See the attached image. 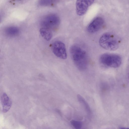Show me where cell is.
<instances>
[{"instance_id": "5bb4252c", "label": "cell", "mask_w": 129, "mask_h": 129, "mask_svg": "<svg viewBox=\"0 0 129 129\" xmlns=\"http://www.w3.org/2000/svg\"></svg>"}, {"instance_id": "7a4b0ae2", "label": "cell", "mask_w": 129, "mask_h": 129, "mask_svg": "<svg viewBox=\"0 0 129 129\" xmlns=\"http://www.w3.org/2000/svg\"><path fill=\"white\" fill-rule=\"evenodd\" d=\"M120 41L117 37L110 32L105 33L100 37V45L102 48L109 51L117 50L119 47Z\"/></svg>"}, {"instance_id": "4fadbf2b", "label": "cell", "mask_w": 129, "mask_h": 129, "mask_svg": "<svg viewBox=\"0 0 129 129\" xmlns=\"http://www.w3.org/2000/svg\"><path fill=\"white\" fill-rule=\"evenodd\" d=\"M71 125L76 129H80L82 127V123L79 121L72 120L71 121Z\"/></svg>"}, {"instance_id": "ba28073f", "label": "cell", "mask_w": 129, "mask_h": 129, "mask_svg": "<svg viewBox=\"0 0 129 129\" xmlns=\"http://www.w3.org/2000/svg\"><path fill=\"white\" fill-rule=\"evenodd\" d=\"M1 102L3 112H7L10 109L12 105L11 101L8 96L5 93H4L1 97Z\"/></svg>"}, {"instance_id": "3957f363", "label": "cell", "mask_w": 129, "mask_h": 129, "mask_svg": "<svg viewBox=\"0 0 129 129\" xmlns=\"http://www.w3.org/2000/svg\"><path fill=\"white\" fill-rule=\"evenodd\" d=\"M99 60L102 65L113 68L119 67L122 62V59L120 56L108 53H104L101 55Z\"/></svg>"}, {"instance_id": "5b68a950", "label": "cell", "mask_w": 129, "mask_h": 129, "mask_svg": "<svg viewBox=\"0 0 129 129\" xmlns=\"http://www.w3.org/2000/svg\"><path fill=\"white\" fill-rule=\"evenodd\" d=\"M52 51L57 57L62 59L67 58V53L65 45L64 44L59 41L54 42L51 46Z\"/></svg>"}, {"instance_id": "6da1fadb", "label": "cell", "mask_w": 129, "mask_h": 129, "mask_svg": "<svg viewBox=\"0 0 129 129\" xmlns=\"http://www.w3.org/2000/svg\"><path fill=\"white\" fill-rule=\"evenodd\" d=\"M70 52L76 67L80 70H85L88 63L87 55L85 51L78 45H74L71 47Z\"/></svg>"}, {"instance_id": "9c48e42d", "label": "cell", "mask_w": 129, "mask_h": 129, "mask_svg": "<svg viewBox=\"0 0 129 129\" xmlns=\"http://www.w3.org/2000/svg\"><path fill=\"white\" fill-rule=\"evenodd\" d=\"M40 32L42 36L47 41H50L52 38V31L48 28L42 27L40 29Z\"/></svg>"}, {"instance_id": "8fae6325", "label": "cell", "mask_w": 129, "mask_h": 129, "mask_svg": "<svg viewBox=\"0 0 129 129\" xmlns=\"http://www.w3.org/2000/svg\"><path fill=\"white\" fill-rule=\"evenodd\" d=\"M77 98L79 102L84 107L87 114L89 115H90L91 113V110L87 103L84 98L79 94L77 95Z\"/></svg>"}, {"instance_id": "7c38bea8", "label": "cell", "mask_w": 129, "mask_h": 129, "mask_svg": "<svg viewBox=\"0 0 129 129\" xmlns=\"http://www.w3.org/2000/svg\"><path fill=\"white\" fill-rule=\"evenodd\" d=\"M56 0H40V4L42 6L50 5L55 2Z\"/></svg>"}, {"instance_id": "30bf717a", "label": "cell", "mask_w": 129, "mask_h": 129, "mask_svg": "<svg viewBox=\"0 0 129 129\" xmlns=\"http://www.w3.org/2000/svg\"><path fill=\"white\" fill-rule=\"evenodd\" d=\"M19 29L14 26H11L7 28L5 30V33L7 36L14 37L17 36L19 33Z\"/></svg>"}, {"instance_id": "277c9868", "label": "cell", "mask_w": 129, "mask_h": 129, "mask_svg": "<svg viewBox=\"0 0 129 129\" xmlns=\"http://www.w3.org/2000/svg\"><path fill=\"white\" fill-rule=\"evenodd\" d=\"M60 22L59 17L55 14H50L44 18L41 22L42 27L53 30L56 29L59 26Z\"/></svg>"}, {"instance_id": "8992f818", "label": "cell", "mask_w": 129, "mask_h": 129, "mask_svg": "<svg viewBox=\"0 0 129 129\" xmlns=\"http://www.w3.org/2000/svg\"><path fill=\"white\" fill-rule=\"evenodd\" d=\"M94 0H77L76 3L77 14L79 16L84 15L88 7L94 2Z\"/></svg>"}, {"instance_id": "52a82bcc", "label": "cell", "mask_w": 129, "mask_h": 129, "mask_svg": "<svg viewBox=\"0 0 129 129\" xmlns=\"http://www.w3.org/2000/svg\"><path fill=\"white\" fill-rule=\"evenodd\" d=\"M104 23V20L102 18L97 17L87 27V31L90 33H95L102 28Z\"/></svg>"}]
</instances>
